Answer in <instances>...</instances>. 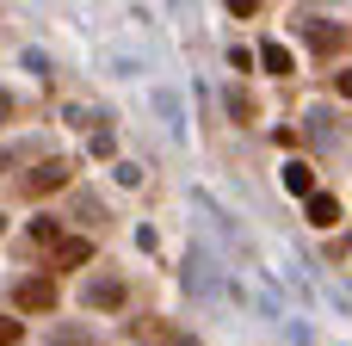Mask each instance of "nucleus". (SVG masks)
<instances>
[{
    "mask_svg": "<svg viewBox=\"0 0 352 346\" xmlns=\"http://www.w3.org/2000/svg\"><path fill=\"white\" fill-rule=\"evenodd\" d=\"M12 303H19L25 316H50V310L62 303V291H56V279H19V291H12Z\"/></svg>",
    "mask_w": 352,
    "mask_h": 346,
    "instance_id": "nucleus-1",
    "label": "nucleus"
},
{
    "mask_svg": "<svg viewBox=\"0 0 352 346\" xmlns=\"http://www.w3.org/2000/svg\"><path fill=\"white\" fill-rule=\"evenodd\" d=\"M303 43H309L316 56H340V50H352V25H334V19H316V25H303Z\"/></svg>",
    "mask_w": 352,
    "mask_h": 346,
    "instance_id": "nucleus-2",
    "label": "nucleus"
},
{
    "mask_svg": "<svg viewBox=\"0 0 352 346\" xmlns=\"http://www.w3.org/2000/svg\"><path fill=\"white\" fill-rule=\"evenodd\" d=\"M68 173H74L68 161H37V167H31V173L19 180V192H25V198H43V192H62V186H68Z\"/></svg>",
    "mask_w": 352,
    "mask_h": 346,
    "instance_id": "nucleus-3",
    "label": "nucleus"
},
{
    "mask_svg": "<svg viewBox=\"0 0 352 346\" xmlns=\"http://www.w3.org/2000/svg\"><path fill=\"white\" fill-rule=\"evenodd\" d=\"M87 260H93V241H80V235H74V241L62 235V241L50 248V272H74V266H87Z\"/></svg>",
    "mask_w": 352,
    "mask_h": 346,
    "instance_id": "nucleus-4",
    "label": "nucleus"
},
{
    "mask_svg": "<svg viewBox=\"0 0 352 346\" xmlns=\"http://www.w3.org/2000/svg\"><path fill=\"white\" fill-rule=\"evenodd\" d=\"M309 223H316V229H334V223H340V198L309 192Z\"/></svg>",
    "mask_w": 352,
    "mask_h": 346,
    "instance_id": "nucleus-5",
    "label": "nucleus"
},
{
    "mask_svg": "<svg viewBox=\"0 0 352 346\" xmlns=\"http://www.w3.org/2000/svg\"><path fill=\"white\" fill-rule=\"evenodd\" d=\"M285 186H291L297 198H303V192H316V167H309V161H291V167H285Z\"/></svg>",
    "mask_w": 352,
    "mask_h": 346,
    "instance_id": "nucleus-6",
    "label": "nucleus"
},
{
    "mask_svg": "<svg viewBox=\"0 0 352 346\" xmlns=\"http://www.w3.org/2000/svg\"><path fill=\"white\" fill-rule=\"evenodd\" d=\"M87 303L93 310H118L124 303V285H87Z\"/></svg>",
    "mask_w": 352,
    "mask_h": 346,
    "instance_id": "nucleus-7",
    "label": "nucleus"
},
{
    "mask_svg": "<svg viewBox=\"0 0 352 346\" xmlns=\"http://www.w3.org/2000/svg\"><path fill=\"white\" fill-rule=\"evenodd\" d=\"M260 62H266V68H272V74H291V68H297V62H291V50H285V43H266V50H260Z\"/></svg>",
    "mask_w": 352,
    "mask_h": 346,
    "instance_id": "nucleus-8",
    "label": "nucleus"
},
{
    "mask_svg": "<svg viewBox=\"0 0 352 346\" xmlns=\"http://www.w3.org/2000/svg\"><path fill=\"white\" fill-rule=\"evenodd\" d=\"M31 241H37V248H56V241H62V223H56V217H37V223H31Z\"/></svg>",
    "mask_w": 352,
    "mask_h": 346,
    "instance_id": "nucleus-9",
    "label": "nucleus"
},
{
    "mask_svg": "<svg viewBox=\"0 0 352 346\" xmlns=\"http://www.w3.org/2000/svg\"><path fill=\"white\" fill-rule=\"evenodd\" d=\"M25 340V322H12V316H0V346H19Z\"/></svg>",
    "mask_w": 352,
    "mask_h": 346,
    "instance_id": "nucleus-10",
    "label": "nucleus"
},
{
    "mask_svg": "<svg viewBox=\"0 0 352 346\" xmlns=\"http://www.w3.org/2000/svg\"><path fill=\"white\" fill-rule=\"evenodd\" d=\"M229 111H235L241 124H254V99H248V93H229Z\"/></svg>",
    "mask_w": 352,
    "mask_h": 346,
    "instance_id": "nucleus-11",
    "label": "nucleus"
},
{
    "mask_svg": "<svg viewBox=\"0 0 352 346\" xmlns=\"http://www.w3.org/2000/svg\"><path fill=\"white\" fill-rule=\"evenodd\" d=\"M229 12H235V19H254V12H260V0H229Z\"/></svg>",
    "mask_w": 352,
    "mask_h": 346,
    "instance_id": "nucleus-12",
    "label": "nucleus"
},
{
    "mask_svg": "<svg viewBox=\"0 0 352 346\" xmlns=\"http://www.w3.org/2000/svg\"><path fill=\"white\" fill-rule=\"evenodd\" d=\"M56 346H93V340H87V334H74V328H62V334H56Z\"/></svg>",
    "mask_w": 352,
    "mask_h": 346,
    "instance_id": "nucleus-13",
    "label": "nucleus"
},
{
    "mask_svg": "<svg viewBox=\"0 0 352 346\" xmlns=\"http://www.w3.org/2000/svg\"><path fill=\"white\" fill-rule=\"evenodd\" d=\"M334 93H340V99H352V68H346V74H334Z\"/></svg>",
    "mask_w": 352,
    "mask_h": 346,
    "instance_id": "nucleus-14",
    "label": "nucleus"
},
{
    "mask_svg": "<svg viewBox=\"0 0 352 346\" xmlns=\"http://www.w3.org/2000/svg\"><path fill=\"white\" fill-rule=\"evenodd\" d=\"M0 229H6V217H0Z\"/></svg>",
    "mask_w": 352,
    "mask_h": 346,
    "instance_id": "nucleus-15",
    "label": "nucleus"
}]
</instances>
